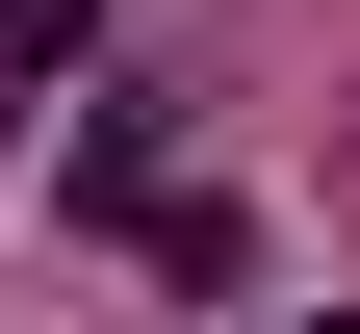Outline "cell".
<instances>
[{"instance_id": "obj_3", "label": "cell", "mask_w": 360, "mask_h": 334, "mask_svg": "<svg viewBox=\"0 0 360 334\" xmlns=\"http://www.w3.org/2000/svg\"><path fill=\"white\" fill-rule=\"evenodd\" d=\"M309 334H360V309H309Z\"/></svg>"}, {"instance_id": "obj_2", "label": "cell", "mask_w": 360, "mask_h": 334, "mask_svg": "<svg viewBox=\"0 0 360 334\" xmlns=\"http://www.w3.org/2000/svg\"><path fill=\"white\" fill-rule=\"evenodd\" d=\"M103 52V0H0V77H77Z\"/></svg>"}, {"instance_id": "obj_1", "label": "cell", "mask_w": 360, "mask_h": 334, "mask_svg": "<svg viewBox=\"0 0 360 334\" xmlns=\"http://www.w3.org/2000/svg\"><path fill=\"white\" fill-rule=\"evenodd\" d=\"M52 206H77V231H129V206H180V103H103V129L52 155Z\"/></svg>"}]
</instances>
